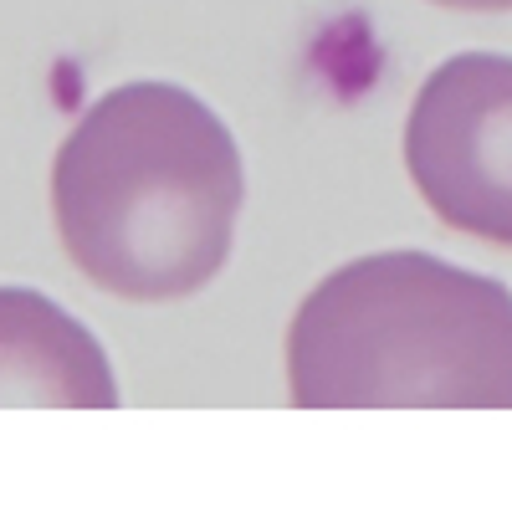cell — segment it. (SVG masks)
I'll list each match as a JSON object with an SVG mask.
<instances>
[{"instance_id":"cell-1","label":"cell","mask_w":512,"mask_h":512,"mask_svg":"<svg viewBox=\"0 0 512 512\" xmlns=\"http://www.w3.org/2000/svg\"><path fill=\"white\" fill-rule=\"evenodd\" d=\"M241 200L231 128L175 82L103 93L52 159V221L72 267L123 303H180L216 282Z\"/></svg>"},{"instance_id":"cell-2","label":"cell","mask_w":512,"mask_h":512,"mask_svg":"<svg viewBox=\"0 0 512 512\" xmlns=\"http://www.w3.org/2000/svg\"><path fill=\"white\" fill-rule=\"evenodd\" d=\"M297 410H512V287L431 251L328 272L287 328Z\"/></svg>"},{"instance_id":"cell-3","label":"cell","mask_w":512,"mask_h":512,"mask_svg":"<svg viewBox=\"0 0 512 512\" xmlns=\"http://www.w3.org/2000/svg\"><path fill=\"white\" fill-rule=\"evenodd\" d=\"M405 169L441 226L512 251V57H446L405 118Z\"/></svg>"},{"instance_id":"cell-4","label":"cell","mask_w":512,"mask_h":512,"mask_svg":"<svg viewBox=\"0 0 512 512\" xmlns=\"http://www.w3.org/2000/svg\"><path fill=\"white\" fill-rule=\"evenodd\" d=\"M0 405H118V379L103 344L31 287H0Z\"/></svg>"},{"instance_id":"cell-5","label":"cell","mask_w":512,"mask_h":512,"mask_svg":"<svg viewBox=\"0 0 512 512\" xmlns=\"http://www.w3.org/2000/svg\"><path fill=\"white\" fill-rule=\"evenodd\" d=\"M446 11H482V16H497V11H512V0H436Z\"/></svg>"}]
</instances>
